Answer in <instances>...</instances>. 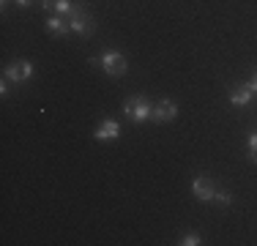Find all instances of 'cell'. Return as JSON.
I'll list each match as a JSON object with an SVG mask.
<instances>
[{
    "label": "cell",
    "mask_w": 257,
    "mask_h": 246,
    "mask_svg": "<svg viewBox=\"0 0 257 246\" xmlns=\"http://www.w3.org/2000/svg\"><path fill=\"white\" fill-rule=\"evenodd\" d=\"M249 162H257V129L249 134Z\"/></svg>",
    "instance_id": "cell-10"
},
{
    "label": "cell",
    "mask_w": 257,
    "mask_h": 246,
    "mask_svg": "<svg viewBox=\"0 0 257 246\" xmlns=\"http://www.w3.org/2000/svg\"><path fill=\"white\" fill-rule=\"evenodd\" d=\"M47 30H50L52 36H66L69 33V20H60V17H52V20H47Z\"/></svg>",
    "instance_id": "cell-9"
},
{
    "label": "cell",
    "mask_w": 257,
    "mask_h": 246,
    "mask_svg": "<svg viewBox=\"0 0 257 246\" xmlns=\"http://www.w3.org/2000/svg\"><path fill=\"white\" fill-rule=\"evenodd\" d=\"M175 115H178V107H175V101H170V98H164V101H159L156 107H154V118L156 123H167V120H173Z\"/></svg>",
    "instance_id": "cell-6"
},
{
    "label": "cell",
    "mask_w": 257,
    "mask_h": 246,
    "mask_svg": "<svg viewBox=\"0 0 257 246\" xmlns=\"http://www.w3.org/2000/svg\"><path fill=\"white\" fill-rule=\"evenodd\" d=\"M33 74V63L30 60H14L11 66H6V79L9 82H25Z\"/></svg>",
    "instance_id": "cell-3"
},
{
    "label": "cell",
    "mask_w": 257,
    "mask_h": 246,
    "mask_svg": "<svg viewBox=\"0 0 257 246\" xmlns=\"http://www.w3.org/2000/svg\"><path fill=\"white\" fill-rule=\"evenodd\" d=\"M55 11H58V14H74V6H71V0H58Z\"/></svg>",
    "instance_id": "cell-12"
},
{
    "label": "cell",
    "mask_w": 257,
    "mask_h": 246,
    "mask_svg": "<svg viewBox=\"0 0 257 246\" xmlns=\"http://www.w3.org/2000/svg\"><path fill=\"white\" fill-rule=\"evenodd\" d=\"M249 88H252V90H257V74L252 77V82H249Z\"/></svg>",
    "instance_id": "cell-15"
},
{
    "label": "cell",
    "mask_w": 257,
    "mask_h": 246,
    "mask_svg": "<svg viewBox=\"0 0 257 246\" xmlns=\"http://www.w3.org/2000/svg\"><path fill=\"white\" fill-rule=\"evenodd\" d=\"M181 243L183 246H197L200 243V235H197V232H186V235L181 238Z\"/></svg>",
    "instance_id": "cell-13"
},
{
    "label": "cell",
    "mask_w": 257,
    "mask_h": 246,
    "mask_svg": "<svg viewBox=\"0 0 257 246\" xmlns=\"http://www.w3.org/2000/svg\"><path fill=\"white\" fill-rule=\"evenodd\" d=\"M99 63H101V69L107 71L109 77H120V74H126V69H128V63H126V55L115 52V49H109V52H104L101 58H99Z\"/></svg>",
    "instance_id": "cell-2"
},
{
    "label": "cell",
    "mask_w": 257,
    "mask_h": 246,
    "mask_svg": "<svg viewBox=\"0 0 257 246\" xmlns=\"http://www.w3.org/2000/svg\"><path fill=\"white\" fill-rule=\"evenodd\" d=\"M192 194L197 197V200H213V194H216V186H213V181L211 178H205V175H200V178H194L192 181Z\"/></svg>",
    "instance_id": "cell-5"
},
{
    "label": "cell",
    "mask_w": 257,
    "mask_h": 246,
    "mask_svg": "<svg viewBox=\"0 0 257 246\" xmlns=\"http://www.w3.org/2000/svg\"><path fill=\"white\" fill-rule=\"evenodd\" d=\"M41 6H44V9H55V6H58V0H41Z\"/></svg>",
    "instance_id": "cell-14"
},
{
    "label": "cell",
    "mask_w": 257,
    "mask_h": 246,
    "mask_svg": "<svg viewBox=\"0 0 257 246\" xmlns=\"http://www.w3.org/2000/svg\"><path fill=\"white\" fill-rule=\"evenodd\" d=\"M33 0H17V6H30Z\"/></svg>",
    "instance_id": "cell-16"
},
{
    "label": "cell",
    "mask_w": 257,
    "mask_h": 246,
    "mask_svg": "<svg viewBox=\"0 0 257 246\" xmlns=\"http://www.w3.org/2000/svg\"><path fill=\"white\" fill-rule=\"evenodd\" d=\"M120 134V123L118 120H101L99 126H96L93 137L96 140H115Z\"/></svg>",
    "instance_id": "cell-7"
},
{
    "label": "cell",
    "mask_w": 257,
    "mask_h": 246,
    "mask_svg": "<svg viewBox=\"0 0 257 246\" xmlns=\"http://www.w3.org/2000/svg\"><path fill=\"white\" fill-rule=\"evenodd\" d=\"M213 200H216L219 205H230V202H232V194H230V192H224V189H216Z\"/></svg>",
    "instance_id": "cell-11"
},
{
    "label": "cell",
    "mask_w": 257,
    "mask_h": 246,
    "mask_svg": "<svg viewBox=\"0 0 257 246\" xmlns=\"http://www.w3.org/2000/svg\"><path fill=\"white\" fill-rule=\"evenodd\" d=\"M252 93H254V90L249 88V82L246 85H238V88L230 93V104H235V107H246L249 98H252Z\"/></svg>",
    "instance_id": "cell-8"
},
{
    "label": "cell",
    "mask_w": 257,
    "mask_h": 246,
    "mask_svg": "<svg viewBox=\"0 0 257 246\" xmlns=\"http://www.w3.org/2000/svg\"><path fill=\"white\" fill-rule=\"evenodd\" d=\"M123 112L134 123H143V120H148L151 115H154V104H151L145 96H132V98L123 101Z\"/></svg>",
    "instance_id": "cell-1"
},
{
    "label": "cell",
    "mask_w": 257,
    "mask_h": 246,
    "mask_svg": "<svg viewBox=\"0 0 257 246\" xmlns=\"http://www.w3.org/2000/svg\"><path fill=\"white\" fill-rule=\"evenodd\" d=\"M69 28L79 36H90L93 33V17L88 11H74V14H69Z\"/></svg>",
    "instance_id": "cell-4"
}]
</instances>
